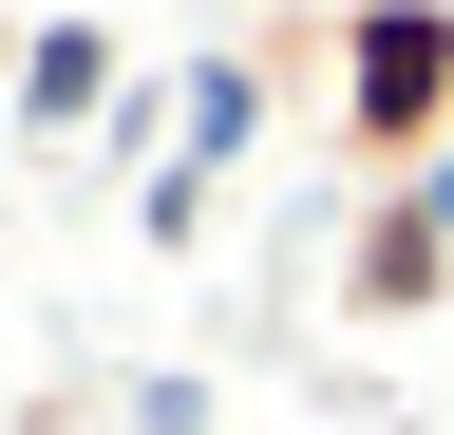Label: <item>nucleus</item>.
Returning <instances> with one entry per match:
<instances>
[{"mask_svg": "<svg viewBox=\"0 0 454 435\" xmlns=\"http://www.w3.org/2000/svg\"><path fill=\"white\" fill-rule=\"evenodd\" d=\"M435 284H454V228H435L417 190H379V208H360V265H340V303H360V322H417Z\"/></svg>", "mask_w": 454, "mask_h": 435, "instance_id": "2", "label": "nucleus"}, {"mask_svg": "<svg viewBox=\"0 0 454 435\" xmlns=\"http://www.w3.org/2000/svg\"><path fill=\"white\" fill-rule=\"evenodd\" d=\"M95 95H114V38H95V19H38V58H20V114H38V133H76Z\"/></svg>", "mask_w": 454, "mask_h": 435, "instance_id": "3", "label": "nucleus"}, {"mask_svg": "<svg viewBox=\"0 0 454 435\" xmlns=\"http://www.w3.org/2000/svg\"><path fill=\"white\" fill-rule=\"evenodd\" d=\"M435 133H454V0H360L340 19V151L379 190H417Z\"/></svg>", "mask_w": 454, "mask_h": 435, "instance_id": "1", "label": "nucleus"}]
</instances>
